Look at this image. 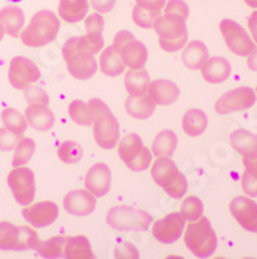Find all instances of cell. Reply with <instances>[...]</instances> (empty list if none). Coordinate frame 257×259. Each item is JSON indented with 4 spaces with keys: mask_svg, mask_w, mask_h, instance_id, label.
Returning <instances> with one entry per match:
<instances>
[{
    "mask_svg": "<svg viewBox=\"0 0 257 259\" xmlns=\"http://www.w3.org/2000/svg\"><path fill=\"white\" fill-rule=\"evenodd\" d=\"M189 17V7L183 0H168L161 16L157 19L153 30L160 36V47L165 52H178L188 44L186 20Z\"/></svg>",
    "mask_w": 257,
    "mask_h": 259,
    "instance_id": "obj_1",
    "label": "cell"
},
{
    "mask_svg": "<svg viewBox=\"0 0 257 259\" xmlns=\"http://www.w3.org/2000/svg\"><path fill=\"white\" fill-rule=\"evenodd\" d=\"M62 56L67 64L68 73L75 79L85 81L96 73L98 61L85 36H75L67 39L62 45Z\"/></svg>",
    "mask_w": 257,
    "mask_h": 259,
    "instance_id": "obj_2",
    "label": "cell"
},
{
    "mask_svg": "<svg viewBox=\"0 0 257 259\" xmlns=\"http://www.w3.org/2000/svg\"><path fill=\"white\" fill-rule=\"evenodd\" d=\"M59 30V17L50 10H42L30 19L27 27H23L20 33V40L23 45L31 47V49H39V47L52 44L58 37Z\"/></svg>",
    "mask_w": 257,
    "mask_h": 259,
    "instance_id": "obj_3",
    "label": "cell"
},
{
    "mask_svg": "<svg viewBox=\"0 0 257 259\" xmlns=\"http://www.w3.org/2000/svg\"><path fill=\"white\" fill-rule=\"evenodd\" d=\"M150 174L155 183L174 199H181L188 191V180L171 157H157Z\"/></svg>",
    "mask_w": 257,
    "mask_h": 259,
    "instance_id": "obj_4",
    "label": "cell"
},
{
    "mask_svg": "<svg viewBox=\"0 0 257 259\" xmlns=\"http://www.w3.org/2000/svg\"><path fill=\"white\" fill-rule=\"evenodd\" d=\"M184 244L197 257H209L217 248L216 231L206 218L189 222L184 231Z\"/></svg>",
    "mask_w": 257,
    "mask_h": 259,
    "instance_id": "obj_5",
    "label": "cell"
},
{
    "mask_svg": "<svg viewBox=\"0 0 257 259\" xmlns=\"http://www.w3.org/2000/svg\"><path fill=\"white\" fill-rule=\"evenodd\" d=\"M96 112H95V121H93V135H95L96 145L102 149H115L120 143V126L116 121L115 115L112 113L110 107L95 98Z\"/></svg>",
    "mask_w": 257,
    "mask_h": 259,
    "instance_id": "obj_6",
    "label": "cell"
},
{
    "mask_svg": "<svg viewBox=\"0 0 257 259\" xmlns=\"http://www.w3.org/2000/svg\"><path fill=\"white\" fill-rule=\"evenodd\" d=\"M118 154L124 164L135 171H146L152 163V151H149L138 134H127L118 143Z\"/></svg>",
    "mask_w": 257,
    "mask_h": 259,
    "instance_id": "obj_7",
    "label": "cell"
},
{
    "mask_svg": "<svg viewBox=\"0 0 257 259\" xmlns=\"http://www.w3.org/2000/svg\"><path fill=\"white\" fill-rule=\"evenodd\" d=\"M106 221H107V225H110L113 230H118V231H129V230L144 231L152 224V218L146 211L138 209L135 206H127V205L110 208Z\"/></svg>",
    "mask_w": 257,
    "mask_h": 259,
    "instance_id": "obj_8",
    "label": "cell"
},
{
    "mask_svg": "<svg viewBox=\"0 0 257 259\" xmlns=\"http://www.w3.org/2000/svg\"><path fill=\"white\" fill-rule=\"evenodd\" d=\"M112 47L118 53L124 62L126 67L130 70H139L143 68L147 62V49L143 42L135 39V36L126 30L116 33Z\"/></svg>",
    "mask_w": 257,
    "mask_h": 259,
    "instance_id": "obj_9",
    "label": "cell"
},
{
    "mask_svg": "<svg viewBox=\"0 0 257 259\" xmlns=\"http://www.w3.org/2000/svg\"><path fill=\"white\" fill-rule=\"evenodd\" d=\"M8 186L19 205L27 206L33 203L36 197V180L34 172L30 168H13V171L8 174Z\"/></svg>",
    "mask_w": 257,
    "mask_h": 259,
    "instance_id": "obj_10",
    "label": "cell"
},
{
    "mask_svg": "<svg viewBox=\"0 0 257 259\" xmlns=\"http://www.w3.org/2000/svg\"><path fill=\"white\" fill-rule=\"evenodd\" d=\"M220 31L228 45V49L237 56H248L255 49L254 40L234 20L223 19L220 22Z\"/></svg>",
    "mask_w": 257,
    "mask_h": 259,
    "instance_id": "obj_11",
    "label": "cell"
},
{
    "mask_svg": "<svg viewBox=\"0 0 257 259\" xmlns=\"http://www.w3.org/2000/svg\"><path fill=\"white\" fill-rule=\"evenodd\" d=\"M8 79H10V84L14 89L27 90L30 85H33L34 82H37L40 79V70L28 58L16 56L10 62Z\"/></svg>",
    "mask_w": 257,
    "mask_h": 259,
    "instance_id": "obj_12",
    "label": "cell"
},
{
    "mask_svg": "<svg viewBox=\"0 0 257 259\" xmlns=\"http://www.w3.org/2000/svg\"><path fill=\"white\" fill-rule=\"evenodd\" d=\"M255 92L249 87L232 89L216 101V112L219 115H228L232 112L246 110L255 103Z\"/></svg>",
    "mask_w": 257,
    "mask_h": 259,
    "instance_id": "obj_13",
    "label": "cell"
},
{
    "mask_svg": "<svg viewBox=\"0 0 257 259\" xmlns=\"http://www.w3.org/2000/svg\"><path fill=\"white\" fill-rule=\"evenodd\" d=\"M22 216L31 227L34 228H45L55 224L59 216V206L55 202L42 200L37 203H30L23 206Z\"/></svg>",
    "mask_w": 257,
    "mask_h": 259,
    "instance_id": "obj_14",
    "label": "cell"
},
{
    "mask_svg": "<svg viewBox=\"0 0 257 259\" xmlns=\"http://www.w3.org/2000/svg\"><path fill=\"white\" fill-rule=\"evenodd\" d=\"M184 218L181 213H171L165 218H161L153 222L152 225V234L153 238L163 244H172L178 241L181 233L184 230Z\"/></svg>",
    "mask_w": 257,
    "mask_h": 259,
    "instance_id": "obj_15",
    "label": "cell"
},
{
    "mask_svg": "<svg viewBox=\"0 0 257 259\" xmlns=\"http://www.w3.org/2000/svg\"><path fill=\"white\" fill-rule=\"evenodd\" d=\"M229 211L248 231H257V203L249 196H237L229 202Z\"/></svg>",
    "mask_w": 257,
    "mask_h": 259,
    "instance_id": "obj_16",
    "label": "cell"
},
{
    "mask_svg": "<svg viewBox=\"0 0 257 259\" xmlns=\"http://www.w3.org/2000/svg\"><path fill=\"white\" fill-rule=\"evenodd\" d=\"M62 205L72 216H88L96 208V196L85 190H73L65 194Z\"/></svg>",
    "mask_w": 257,
    "mask_h": 259,
    "instance_id": "obj_17",
    "label": "cell"
},
{
    "mask_svg": "<svg viewBox=\"0 0 257 259\" xmlns=\"http://www.w3.org/2000/svg\"><path fill=\"white\" fill-rule=\"evenodd\" d=\"M112 183V172L106 163H95L85 174V188L96 197L109 193Z\"/></svg>",
    "mask_w": 257,
    "mask_h": 259,
    "instance_id": "obj_18",
    "label": "cell"
},
{
    "mask_svg": "<svg viewBox=\"0 0 257 259\" xmlns=\"http://www.w3.org/2000/svg\"><path fill=\"white\" fill-rule=\"evenodd\" d=\"M147 95L157 106H171L178 100L180 89L169 79H155L149 84Z\"/></svg>",
    "mask_w": 257,
    "mask_h": 259,
    "instance_id": "obj_19",
    "label": "cell"
},
{
    "mask_svg": "<svg viewBox=\"0 0 257 259\" xmlns=\"http://www.w3.org/2000/svg\"><path fill=\"white\" fill-rule=\"evenodd\" d=\"M25 118L30 127L39 132H46L55 126V113L48 109V104L31 103L25 110Z\"/></svg>",
    "mask_w": 257,
    "mask_h": 259,
    "instance_id": "obj_20",
    "label": "cell"
},
{
    "mask_svg": "<svg viewBox=\"0 0 257 259\" xmlns=\"http://www.w3.org/2000/svg\"><path fill=\"white\" fill-rule=\"evenodd\" d=\"M229 143L243 158H257V135L246 129H236L229 135Z\"/></svg>",
    "mask_w": 257,
    "mask_h": 259,
    "instance_id": "obj_21",
    "label": "cell"
},
{
    "mask_svg": "<svg viewBox=\"0 0 257 259\" xmlns=\"http://www.w3.org/2000/svg\"><path fill=\"white\" fill-rule=\"evenodd\" d=\"M231 75V64L222 56L209 58L201 67V76L211 84H220L226 81Z\"/></svg>",
    "mask_w": 257,
    "mask_h": 259,
    "instance_id": "obj_22",
    "label": "cell"
},
{
    "mask_svg": "<svg viewBox=\"0 0 257 259\" xmlns=\"http://www.w3.org/2000/svg\"><path fill=\"white\" fill-rule=\"evenodd\" d=\"M0 23L7 34L11 37L20 36L23 27H25V14L16 5H8L0 10Z\"/></svg>",
    "mask_w": 257,
    "mask_h": 259,
    "instance_id": "obj_23",
    "label": "cell"
},
{
    "mask_svg": "<svg viewBox=\"0 0 257 259\" xmlns=\"http://www.w3.org/2000/svg\"><path fill=\"white\" fill-rule=\"evenodd\" d=\"M209 59L208 47L200 40H192L184 45V50L181 55L183 64L191 70H201L203 64Z\"/></svg>",
    "mask_w": 257,
    "mask_h": 259,
    "instance_id": "obj_24",
    "label": "cell"
},
{
    "mask_svg": "<svg viewBox=\"0 0 257 259\" xmlns=\"http://www.w3.org/2000/svg\"><path fill=\"white\" fill-rule=\"evenodd\" d=\"M88 7V0H59L58 14L62 20L68 23H76L87 17Z\"/></svg>",
    "mask_w": 257,
    "mask_h": 259,
    "instance_id": "obj_25",
    "label": "cell"
},
{
    "mask_svg": "<svg viewBox=\"0 0 257 259\" xmlns=\"http://www.w3.org/2000/svg\"><path fill=\"white\" fill-rule=\"evenodd\" d=\"M95 112H96L95 98L90 100L88 103L75 100L68 106L70 118L79 126H93V121H95Z\"/></svg>",
    "mask_w": 257,
    "mask_h": 259,
    "instance_id": "obj_26",
    "label": "cell"
},
{
    "mask_svg": "<svg viewBox=\"0 0 257 259\" xmlns=\"http://www.w3.org/2000/svg\"><path fill=\"white\" fill-rule=\"evenodd\" d=\"M64 256L68 259H91L95 257V253L91 250V244L88 238L79 234V236L67 238Z\"/></svg>",
    "mask_w": 257,
    "mask_h": 259,
    "instance_id": "obj_27",
    "label": "cell"
},
{
    "mask_svg": "<svg viewBox=\"0 0 257 259\" xmlns=\"http://www.w3.org/2000/svg\"><path fill=\"white\" fill-rule=\"evenodd\" d=\"M99 68L101 72L106 75V76H118L124 72V62L121 59V56L115 52V49L110 45V47H106V49H102L101 52V56H99Z\"/></svg>",
    "mask_w": 257,
    "mask_h": 259,
    "instance_id": "obj_28",
    "label": "cell"
},
{
    "mask_svg": "<svg viewBox=\"0 0 257 259\" xmlns=\"http://www.w3.org/2000/svg\"><path fill=\"white\" fill-rule=\"evenodd\" d=\"M124 84H126V90L129 93V97H143L147 93L150 78H149V73L143 68L130 70L124 78Z\"/></svg>",
    "mask_w": 257,
    "mask_h": 259,
    "instance_id": "obj_29",
    "label": "cell"
},
{
    "mask_svg": "<svg viewBox=\"0 0 257 259\" xmlns=\"http://www.w3.org/2000/svg\"><path fill=\"white\" fill-rule=\"evenodd\" d=\"M155 103L149 98V95L143 97H129L126 101V110L136 120H146L153 113L155 110Z\"/></svg>",
    "mask_w": 257,
    "mask_h": 259,
    "instance_id": "obj_30",
    "label": "cell"
},
{
    "mask_svg": "<svg viewBox=\"0 0 257 259\" xmlns=\"http://www.w3.org/2000/svg\"><path fill=\"white\" fill-rule=\"evenodd\" d=\"M178 145V138L175 135V132L166 129L161 131L152 141V154L155 157H171Z\"/></svg>",
    "mask_w": 257,
    "mask_h": 259,
    "instance_id": "obj_31",
    "label": "cell"
},
{
    "mask_svg": "<svg viewBox=\"0 0 257 259\" xmlns=\"http://www.w3.org/2000/svg\"><path fill=\"white\" fill-rule=\"evenodd\" d=\"M183 131L189 137H200L208 127V116L200 109H191L183 116Z\"/></svg>",
    "mask_w": 257,
    "mask_h": 259,
    "instance_id": "obj_32",
    "label": "cell"
},
{
    "mask_svg": "<svg viewBox=\"0 0 257 259\" xmlns=\"http://www.w3.org/2000/svg\"><path fill=\"white\" fill-rule=\"evenodd\" d=\"M20 227L2 221L0 222V250L4 251H19Z\"/></svg>",
    "mask_w": 257,
    "mask_h": 259,
    "instance_id": "obj_33",
    "label": "cell"
},
{
    "mask_svg": "<svg viewBox=\"0 0 257 259\" xmlns=\"http://www.w3.org/2000/svg\"><path fill=\"white\" fill-rule=\"evenodd\" d=\"M242 188L246 196L257 197V158H243Z\"/></svg>",
    "mask_w": 257,
    "mask_h": 259,
    "instance_id": "obj_34",
    "label": "cell"
},
{
    "mask_svg": "<svg viewBox=\"0 0 257 259\" xmlns=\"http://www.w3.org/2000/svg\"><path fill=\"white\" fill-rule=\"evenodd\" d=\"M36 152V143L33 138L28 137H20L19 143L14 149V157H13V168L23 166L28 163Z\"/></svg>",
    "mask_w": 257,
    "mask_h": 259,
    "instance_id": "obj_35",
    "label": "cell"
},
{
    "mask_svg": "<svg viewBox=\"0 0 257 259\" xmlns=\"http://www.w3.org/2000/svg\"><path fill=\"white\" fill-rule=\"evenodd\" d=\"M2 123H4V126L7 129H10L11 132L17 134V135H22L23 132L27 131V127H28L25 115L20 113L17 109H13V107L4 109V112H2Z\"/></svg>",
    "mask_w": 257,
    "mask_h": 259,
    "instance_id": "obj_36",
    "label": "cell"
},
{
    "mask_svg": "<svg viewBox=\"0 0 257 259\" xmlns=\"http://www.w3.org/2000/svg\"><path fill=\"white\" fill-rule=\"evenodd\" d=\"M65 236H53L43 242H39L36 251L42 257H62L65 250Z\"/></svg>",
    "mask_w": 257,
    "mask_h": 259,
    "instance_id": "obj_37",
    "label": "cell"
},
{
    "mask_svg": "<svg viewBox=\"0 0 257 259\" xmlns=\"http://www.w3.org/2000/svg\"><path fill=\"white\" fill-rule=\"evenodd\" d=\"M82 155H84V151H82V146L76 141H72V140H67V141H62L58 148V157L62 163H67V164H75V163H79L82 160Z\"/></svg>",
    "mask_w": 257,
    "mask_h": 259,
    "instance_id": "obj_38",
    "label": "cell"
},
{
    "mask_svg": "<svg viewBox=\"0 0 257 259\" xmlns=\"http://www.w3.org/2000/svg\"><path fill=\"white\" fill-rule=\"evenodd\" d=\"M180 213L184 218V221L194 222V221H197V219H200L203 216V202L197 196L186 197L183 200Z\"/></svg>",
    "mask_w": 257,
    "mask_h": 259,
    "instance_id": "obj_39",
    "label": "cell"
},
{
    "mask_svg": "<svg viewBox=\"0 0 257 259\" xmlns=\"http://www.w3.org/2000/svg\"><path fill=\"white\" fill-rule=\"evenodd\" d=\"M161 16V11H152V10H146L143 7L135 5V8L132 10V19L136 23L138 27L141 28H153L157 19Z\"/></svg>",
    "mask_w": 257,
    "mask_h": 259,
    "instance_id": "obj_40",
    "label": "cell"
},
{
    "mask_svg": "<svg viewBox=\"0 0 257 259\" xmlns=\"http://www.w3.org/2000/svg\"><path fill=\"white\" fill-rule=\"evenodd\" d=\"M22 135L11 132L7 127H0V151H14Z\"/></svg>",
    "mask_w": 257,
    "mask_h": 259,
    "instance_id": "obj_41",
    "label": "cell"
},
{
    "mask_svg": "<svg viewBox=\"0 0 257 259\" xmlns=\"http://www.w3.org/2000/svg\"><path fill=\"white\" fill-rule=\"evenodd\" d=\"M102 31H104V17L99 13L90 14L85 17V33L102 34Z\"/></svg>",
    "mask_w": 257,
    "mask_h": 259,
    "instance_id": "obj_42",
    "label": "cell"
},
{
    "mask_svg": "<svg viewBox=\"0 0 257 259\" xmlns=\"http://www.w3.org/2000/svg\"><path fill=\"white\" fill-rule=\"evenodd\" d=\"M27 100L28 104L31 103H42V104H48V95L39 87H28L27 89Z\"/></svg>",
    "mask_w": 257,
    "mask_h": 259,
    "instance_id": "obj_43",
    "label": "cell"
},
{
    "mask_svg": "<svg viewBox=\"0 0 257 259\" xmlns=\"http://www.w3.org/2000/svg\"><path fill=\"white\" fill-rule=\"evenodd\" d=\"M115 256L116 257H138V250L135 245L129 242H121L115 248Z\"/></svg>",
    "mask_w": 257,
    "mask_h": 259,
    "instance_id": "obj_44",
    "label": "cell"
},
{
    "mask_svg": "<svg viewBox=\"0 0 257 259\" xmlns=\"http://www.w3.org/2000/svg\"><path fill=\"white\" fill-rule=\"evenodd\" d=\"M138 7H143L146 10H152V11H161L166 7L168 0H135Z\"/></svg>",
    "mask_w": 257,
    "mask_h": 259,
    "instance_id": "obj_45",
    "label": "cell"
},
{
    "mask_svg": "<svg viewBox=\"0 0 257 259\" xmlns=\"http://www.w3.org/2000/svg\"><path fill=\"white\" fill-rule=\"evenodd\" d=\"M90 4H91L93 10L98 13H109L113 10L116 0H90Z\"/></svg>",
    "mask_w": 257,
    "mask_h": 259,
    "instance_id": "obj_46",
    "label": "cell"
},
{
    "mask_svg": "<svg viewBox=\"0 0 257 259\" xmlns=\"http://www.w3.org/2000/svg\"><path fill=\"white\" fill-rule=\"evenodd\" d=\"M248 28H249V33L254 39V44H257V11H254L249 19H248Z\"/></svg>",
    "mask_w": 257,
    "mask_h": 259,
    "instance_id": "obj_47",
    "label": "cell"
},
{
    "mask_svg": "<svg viewBox=\"0 0 257 259\" xmlns=\"http://www.w3.org/2000/svg\"><path fill=\"white\" fill-rule=\"evenodd\" d=\"M248 68L252 70V72H257V49H254L249 55H248Z\"/></svg>",
    "mask_w": 257,
    "mask_h": 259,
    "instance_id": "obj_48",
    "label": "cell"
},
{
    "mask_svg": "<svg viewBox=\"0 0 257 259\" xmlns=\"http://www.w3.org/2000/svg\"><path fill=\"white\" fill-rule=\"evenodd\" d=\"M246 5L251 7V8H257V0H245Z\"/></svg>",
    "mask_w": 257,
    "mask_h": 259,
    "instance_id": "obj_49",
    "label": "cell"
},
{
    "mask_svg": "<svg viewBox=\"0 0 257 259\" xmlns=\"http://www.w3.org/2000/svg\"><path fill=\"white\" fill-rule=\"evenodd\" d=\"M4 36H5V30H4V27H2V23H0V40L4 39Z\"/></svg>",
    "mask_w": 257,
    "mask_h": 259,
    "instance_id": "obj_50",
    "label": "cell"
},
{
    "mask_svg": "<svg viewBox=\"0 0 257 259\" xmlns=\"http://www.w3.org/2000/svg\"><path fill=\"white\" fill-rule=\"evenodd\" d=\"M8 2H13V4H17V2H22V0H8Z\"/></svg>",
    "mask_w": 257,
    "mask_h": 259,
    "instance_id": "obj_51",
    "label": "cell"
},
{
    "mask_svg": "<svg viewBox=\"0 0 257 259\" xmlns=\"http://www.w3.org/2000/svg\"><path fill=\"white\" fill-rule=\"evenodd\" d=\"M255 95H257V87H255Z\"/></svg>",
    "mask_w": 257,
    "mask_h": 259,
    "instance_id": "obj_52",
    "label": "cell"
}]
</instances>
